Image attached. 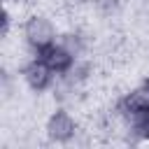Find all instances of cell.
Segmentation results:
<instances>
[{"mask_svg":"<svg viewBox=\"0 0 149 149\" xmlns=\"http://www.w3.org/2000/svg\"><path fill=\"white\" fill-rule=\"evenodd\" d=\"M7 2H9V0H7Z\"/></svg>","mask_w":149,"mask_h":149,"instance_id":"cell-8","label":"cell"},{"mask_svg":"<svg viewBox=\"0 0 149 149\" xmlns=\"http://www.w3.org/2000/svg\"><path fill=\"white\" fill-rule=\"evenodd\" d=\"M128 133L135 140H149V109L128 116Z\"/></svg>","mask_w":149,"mask_h":149,"instance_id":"cell-6","label":"cell"},{"mask_svg":"<svg viewBox=\"0 0 149 149\" xmlns=\"http://www.w3.org/2000/svg\"><path fill=\"white\" fill-rule=\"evenodd\" d=\"M37 56L56 72V74H65V72H70V68L74 65V56L61 44V42H54V44H49L47 49H42V51H37Z\"/></svg>","mask_w":149,"mask_h":149,"instance_id":"cell-5","label":"cell"},{"mask_svg":"<svg viewBox=\"0 0 149 149\" xmlns=\"http://www.w3.org/2000/svg\"><path fill=\"white\" fill-rule=\"evenodd\" d=\"M23 37H26V42H28L30 49L42 51V49H47L49 44L56 42V28H54V23L47 16L33 14L23 23Z\"/></svg>","mask_w":149,"mask_h":149,"instance_id":"cell-1","label":"cell"},{"mask_svg":"<svg viewBox=\"0 0 149 149\" xmlns=\"http://www.w3.org/2000/svg\"><path fill=\"white\" fill-rule=\"evenodd\" d=\"M61 44H63V47H65V49H68V51H70L74 58H79V56H81V51H84V40H81L79 35H74V33L65 35Z\"/></svg>","mask_w":149,"mask_h":149,"instance_id":"cell-7","label":"cell"},{"mask_svg":"<svg viewBox=\"0 0 149 149\" xmlns=\"http://www.w3.org/2000/svg\"><path fill=\"white\" fill-rule=\"evenodd\" d=\"M47 135L54 142H70L77 135V121L72 119L70 112L65 109H56L49 119H47Z\"/></svg>","mask_w":149,"mask_h":149,"instance_id":"cell-2","label":"cell"},{"mask_svg":"<svg viewBox=\"0 0 149 149\" xmlns=\"http://www.w3.org/2000/svg\"><path fill=\"white\" fill-rule=\"evenodd\" d=\"M23 79H26V84L33 88V91H47L49 86H51V81H54V70L37 56V58H33V61H28L26 65H23Z\"/></svg>","mask_w":149,"mask_h":149,"instance_id":"cell-3","label":"cell"},{"mask_svg":"<svg viewBox=\"0 0 149 149\" xmlns=\"http://www.w3.org/2000/svg\"><path fill=\"white\" fill-rule=\"evenodd\" d=\"M116 109L126 116H133V114H140V112H147L149 109V79L135 88H130L128 93L121 95Z\"/></svg>","mask_w":149,"mask_h":149,"instance_id":"cell-4","label":"cell"}]
</instances>
